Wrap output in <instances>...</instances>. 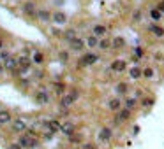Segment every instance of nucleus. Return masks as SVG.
I'll return each mask as SVG.
<instances>
[{
    "mask_svg": "<svg viewBox=\"0 0 164 149\" xmlns=\"http://www.w3.org/2000/svg\"><path fill=\"white\" fill-rule=\"evenodd\" d=\"M108 107L111 109V111H115V112H118L122 109V102L118 100V98H111V100L108 102Z\"/></svg>",
    "mask_w": 164,
    "mask_h": 149,
    "instance_id": "obj_16",
    "label": "nucleus"
},
{
    "mask_svg": "<svg viewBox=\"0 0 164 149\" xmlns=\"http://www.w3.org/2000/svg\"><path fill=\"white\" fill-rule=\"evenodd\" d=\"M4 70H6V69H4V63H0V74H2Z\"/></svg>",
    "mask_w": 164,
    "mask_h": 149,
    "instance_id": "obj_40",
    "label": "nucleus"
},
{
    "mask_svg": "<svg viewBox=\"0 0 164 149\" xmlns=\"http://www.w3.org/2000/svg\"><path fill=\"white\" fill-rule=\"evenodd\" d=\"M60 132L64 133V135H72L74 133V123H71V121H66V123H62V126H60Z\"/></svg>",
    "mask_w": 164,
    "mask_h": 149,
    "instance_id": "obj_9",
    "label": "nucleus"
},
{
    "mask_svg": "<svg viewBox=\"0 0 164 149\" xmlns=\"http://www.w3.org/2000/svg\"><path fill=\"white\" fill-rule=\"evenodd\" d=\"M51 18H53V21L57 23V25H64V23H67V14L62 12V11H57Z\"/></svg>",
    "mask_w": 164,
    "mask_h": 149,
    "instance_id": "obj_11",
    "label": "nucleus"
},
{
    "mask_svg": "<svg viewBox=\"0 0 164 149\" xmlns=\"http://www.w3.org/2000/svg\"><path fill=\"white\" fill-rule=\"evenodd\" d=\"M53 88H55V93H57V95H62V93H64V90H66L62 83H55Z\"/></svg>",
    "mask_w": 164,
    "mask_h": 149,
    "instance_id": "obj_27",
    "label": "nucleus"
},
{
    "mask_svg": "<svg viewBox=\"0 0 164 149\" xmlns=\"http://www.w3.org/2000/svg\"><path fill=\"white\" fill-rule=\"evenodd\" d=\"M37 16L41 18L43 21H49V18H51V16H49V12H48V11H39V12H37Z\"/></svg>",
    "mask_w": 164,
    "mask_h": 149,
    "instance_id": "obj_29",
    "label": "nucleus"
},
{
    "mask_svg": "<svg viewBox=\"0 0 164 149\" xmlns=\"http://www.w3.org/2000/svg\"><path fill=\"white\" fill-rule=\"evenodd\" d=\"M69 140H71L72 144H80L81 142V135H80V133H72V135H69Z\"/></svg>",
    "mask_w": 164,
    "mask_h": 149,
    "instance_id": "obj_28",
    "label": "nucleus"
},
{
    "mask_svg": "<svg viewBox=\"0 0 164 149\" xmlns=\"http://www.w3.org/2000/svg\"><path fill=\"white\" fill-rule=\"evenodd\" d=\"M99 62V56L93 53H87L83 58H80V67H90V65L97 63Z\"/></svg>",
    "mask_w": 164,
    "mask_h": 149,
    "instance_id": "obj_3",
    "label": "nucleus"
},
{
    "mask_svg": "<svg viewBox=\"0 0 164 149\" xmlns=\"http://www.w3.org/2000/svg\"><path fill=\"white\" fill-rule=\"evenodd\" d=\"M23 12L28 14V16H34V14H35V6H34L32 2H27V4L23 6Z\"/></svg>",
    "mask_w": 164,
    "mask_h": 149,
    "instance_id": "obj_18",
    "label": "nucleus"
},
{
    "mask_svg": "<svg viewBox=\"0 0 164 149\" xmlns=\"http://www.w3.org/2000/svg\"><path fill=\"white\" fill-rule=\"evenodd\" d=\"M34 62H35L37 65H41L44 62V56H43V53H41V51H35V54H34Z\"/></svg>",
    "mask_w": 164,
    "mask_h": 149,
    "instance_id": "obj_25",
    "label": "nucleus"
},
{
    "mask_svg": "<svg viewBox=\"0 0 164 149\" xmlns=\"http://www.w3.org/2000/svg\"><path fill=\"white\" fill-rule=\"evenodd\" d=\"M113 137V130H111V128H101V130H99V133H97V138L99 140H101V142H108L109 138Z\"/></svg>",
    "mask_w": 164,
    "mask_h": 149,
    "instance_id": "obj_7",
    "label": "nucleus"
},
{
    "mask_svg": "<svg viewBox=\"0 0 164 149\" xmlns=\"http://www.w3.org/2000/svg\"><path fill=\"white\" fill-rule=\"evenodd\" d=\"M141 75H143V77H147V79H152V77H153V70L148 67V69H145L141 72Z\"/></svg>",
    "mask_w": 164,
    "mask_h": 149,
    "instance_id": "obj_30",
    "label": "nucleus"
},
{
    "mask_svg": "<svg viewBox=\"0 0 164 149\" xmlns=\"http://www.w3.org/2000/svg\"><path fill=\"white\" fill-rule=\"evenodd\" d=\"M131 117V111L129 109H120L118 111V116H116V123H124Z\"/></svg>",
    "mask_w": 164,
    "mask_h": 149,
    "instance_id": "obj_12",
    "label": "nucleus"
},
{
    "mask_svg": "<svg viewBox=\"0 0 164 149\" xmlns=\"http://www.w3.org/2000/svg\"><path fill=\"white\" fill-rule=\"evenodd\" d=\"M18 65H20L21 69H30V65H32V60L28 58L27 54H23V56H20V58H18Z\"/></svg>",
    "mask_w": 164,
    "mask_h": 149,
    "instance_id": "obj_14",
    "label": "nucleus"
},
{
    "mask_svg": "<svg viewBox=\"0 0 164 149\" xmlns=\"http://www.w3.org/2000/svg\"><path fill=\"white\" fill-rule=\"evenodd\" d=\"M139 16H141V12H139V11L134 12V21H138V19H139Z\"/></svg>",
    "mask_w": 164,
    "mask_h": 149,
    "instance_id": "obj_38",
    "label": "nucleus"
},
{
    "mask_svg": "<svg viewBox=\"0 0 164 149\" xmlns=\"http://www.w3.org/2000/svg\"><path fill=\"white\" fill-rule=\"evenodd\" d=\"M11 121H12L11 112L6 111V109H2L0 111V125H7V123H11Z\"/></svg>",
    "mask_w": 164,
    "mask_h": 149,
    "instance_id": "obj_13",
    "label": "nucleus"
},
{
    "mask_svg": "<svg viewBox=\"0 0 164 149\" xmlns=\"http://www.w3.org/2000/svg\"><path fill=\"white\" fill-rule=\"evenodd\" d=\"M129 75H131V79H139L141 77V69L139 67H132L129 70Z\"/></svg>",
    "mask_w": 164,
    "mask_h": 149,
    "instance_id": "obj_21",
    "label": "nucleus"
},
{
    "mask_svg": "<svg viewBox=\"0 0 164 149\" xmlns=\"http://www.w3.org/2000/svg\"><path fill=\"white\" fill-rule=\"evenodd\" d=\"M97 46H99V49L106 51V49H109V48H111V40H108V39H101Z\"/></svg>",
    "mask_w": 164,
    "mask_h": 149,
    "instance_id": "obj_22",
    "label": "nucleus"
},
{
    "mask_svg": "<svg viewBox=\"0 0 164 149\" xmlns=\"http://www.w3.org/2000/svg\"><path fill=\"white\" fill-rule=\"evenodd\" d=\"M7 149H23V147H21V146H20V144L16 142V144H11V146H9Z\"/></svg>",
    "mask_w": 164,
    "mask_h": 149,
    "instance_id": "obj_36",
    "label": "nucleus"
},
{
    "mask_svg": "<svg viewBox=\"0 0 164 149\" xmlns=\"http://www.w3.org/2000/svg\"><path fill=\"white\" fill-rule=\"evenodd\" d=\"M76 37V32H74V30H67L66 32V39L67 40H71V39H74Z\"/></svg>",
    "mask_w": 164,
    "mask_h": 149,
    "instance_id": "obj_32",
    "label": "nucleus"
},
{
    "mask_svg": "<svg viewBox=\"0 0 164 149\" xmlns=\"http://www.w3.org/2000/svg\"><path fill=\"white\" fill-rule=\"evenodd\" d=\"M115 90H116V93H118V95H127V91H129V86H127V83H118Z\"/></svg>",
    "mask_w": 164,
    "mask_h": 149,
    "instance_id": "obj_19",
    "label": "nucleus"
},
{
    "mask_svg": "<svg viewBox=\"0 0 164 149\" xmlns=\"http://www.w3.org/2000/svg\"><path fill=\"white\" fill-rule=\"evenodd\" d=\"M9 56H11V54H9V51H0V63H2V62H6Z\"/></svg>",
    "mask_w": 164,
    "mask_h": 149,
    "instance_id": "obj_31",
    "label": "nucleus"
},
{
    "mask_svg": "<svg viewBox=\"0 0 164 149\" xmlns=\"http://www.w3.org/2000/svg\"><path fill=\"white\" fill-rule=\"evenodd\" d=\"M18 144H20L23 149H35V147H39V138L32 137V135H28V133H25V135L20 137Z\"/></svg>",
    "mask_w": 164,
    "mask_h": 149,
    "instance_id": "obj_1",
    "label": "nucleus"
},
{
    "mask_svg": "<svg viewBox=\"0 0 164 149\" xmlns=\"http://www.w3.org/2000/svg\"><path fill=\"white\" fill-rule=\"evenodd\" d=\"M69 46H71L72 51H83V49H85V40L80 39V37H74V39L69 40Z\"/></svg>",
    "mask_w": 164,
    "mask_h": 149,
    "instance_id": "obj_8",
    "label": "nucleus"
},
{
    "mask_svg": "<svg viewBox=\"0 0 164 149\" xmlns=\"http://www.w3.org/2000/svg\"><path fill=\"white\" fill-rule=\"evenodd\" d=\"M125 46V39L124 37H113V40H111V48L113 49H122Z\"/></svg>",
    "mask_w": 164,
    "mask_h": 149,
    "instance_id": "obj_15",
    "label": "nucleus"
},
{
    "mask_svg": "<svg viewBox=\"0 0 164 149\" xmlns=\"http://www.w3.org/2000/svg\"><path fill=\"white\" fill-rule=\"evenodd\" d=\"M2 46H4V42H2V39H0V49H2Z\"/></svg>",
    "mask_w": 164,
    "mask_h": 149,
    "instance_id": "obj_41",
    "label": "nucleus"
},
{
    "mask_svg": "<svg viewBox=\"0 0 164 149\" xmlns=\"http://www.w3.org/2000/svg\"><path fill=\"white\" fill-rule=\"evenodd\" d=\"M150 32H152L155 37H159V39L164 37V28L159 27V25H152V27H150Z\"/></svg>",
    "mask_w": 164,
    "mask_h": 149,
    "instance_id": "obj_17",
    "label": "nucleus"
},
{
    "mask_svg": "<svg viewBox=\"0 0 164 149\" xmlns=\"http://www.w3.org/2000/svg\"><path fill=\"white\" fill-rule=\"evenodd\" d=\"M97 44H99V37H95V35H90V37L87 39L88 48H97Z\"/></svg>",
    "mask_w": 164,
    "mask_h": 149,
    "instance_id": "obj_23",
    "label": "nucleus"
},
{
    "mask_svg": "<svg viewBox=\"0 0 164 149\" xmlns=\"http://www.w3.org/2000/svg\"><path fill=\"white\" fill-rule=\"evenodd\" d=\"M134 107H136V98H127V100H125V109L132 111Z\"/></svg>",
    "mask_w": 164,
    "mask_h": 149,
    "instance_id": "obj_26",
    "label": "nucleus"
},
{
    "mask_svg": "<svg viewBox=\"0 0 164 149\" xmlns=\"http://www.w3.org/2000/svg\"><path fill=\"white\" fill-rule=\"evenodd\" d=\"M152 104H153V100H152V98H147V100H143V105H145V107H150Z\"/></svg>",
    "mask_w": 164,
    "mask_h": 149,
    "instance_id": "obj_33",
    "label": "nucleus"
},
{
    "mask_svg": "<svg viewBox=\"0 0 164 149\" xmlns=\"http://www.w3.org/2000/svg\"><path fill=\"white\" fill-rule=\"evenodd\" d=\"M134 51H136V56H143V54H145V51H143L141 48H136Z\"/></svg>",
    "mask_w": 164,
    "mask_h": 149,
    "instance_id": "obj_35",
    "label": "nucleus"
},
{
    "mask_svg": "<svg viewBox=\"0 0 164 149\" xmlns=\"http://www.w3.org/2000/svg\"><path fill=\"white\" fill-rule=\"evenodd\" d=\"M11 123H12V132H16V133L27 132L28 125H27V121H25V119H21V117H16V119H14V121H11Z\"/></svg>",
    "mask_w": 164,
    "mask_h": 149,
    "instance_id": "obj_4",
    "label": "nucleus"
},
{
    "mask_svg": "<svg viewBox=\"0 0 164 149\" xmlns=\"http://www.w3.org/2000/svg\"><path fill=\"white\" fill-rule=\"evenodd\" d=\"M78 96H80V91L78 90H72L69 95H66V96H62V100H60V105L64 107V109H67V107H71L74 102L78 100Z\"/></svg>",
    "mask_w": 164,
    "mask_h": 149,
    "instance_id": "obj_2",
    "label": "nucleus"
},
{
    "mask_svg": "<svg viewBox=\"0 0 164 149\" xmlns=\"http://www.w3.org/2000/svg\"><path fill=\"white\" fill-rule=\"evenodd\" d=\"M60 58L62 60H67V53H64V51H62V53H60Z\"/></svg>",
    "mask_w": 164,
    "mask_h": 149,
    "instance_id": "obj_39",
    "label": "nucleus"
},
{
    "mask_svg": "<svg viewBox=\"0 0 164 149\" xmlns=\"http://www.w3.org/2000/svg\"><path fill=\"white\" fill-rule=\"evenodd\" d=\"M125 69H127V62H124V60H115L111 63V70H115V72H124Z\"/></svg>",
    "mask_w": 164,
    "mask_h": 149,
    "instance_id": "obj_10",
    "label": "nucleus"
},
{
    "mask_svg": "<svg viewBox=\"0 0 164 149\" xmlns=\"http://www.w3.org/2000/svg\"><path fill=\"white\" fill-rule=\"evenodd\" d=\"M157 9H159V11H161V12H164V0H162V2H159Z\"/></svg>",
    "mask_w": 164,
    "mask_h": 149,
    "instance_id": "obj_37",
    "label": "nucleus"
},
{
    "mask_svg": "<svg viewBox=\"0 0 164 149\" xmlns=\"http://www.w3.org/2000/svg\"><path fill=\"white\" fill-rule=\"evenodd\" d=\"M34 98H35V104H39V105H46V104L49 102V95H48V91L44 90V88L35 91V96H34Z\"/></svg>",
    "mask_w": 164,
    "mask_h": 149,
    "instance_id": "obj_5",
    "label": "nucleus"
},
{
    "mask_svg": "<svg viewBox=\"0 0 164 149\" xmlns=\"http://www.w3.org/2000/svg\"><path fill=\"white\" fill-rule=\"evenodd\" d=\"M4 63V69L6 70H9V72H16L18 70V58H14V56H9V58L6 60V62H2Z\"/></svg>",
    "mask_w": 164,
    "mask_h": 149,
    "instance_id": "obj_6",
    "label": "nucleus"
},
{
    "mask_svg": "<svg viewBox=\"0 0 164 149\" xmlns=\"http://www.w3.org/2000/svg\"><path fill=\"white\" fill-rule=\"evenodd\" d=\"M81 149H95V146H93V144H83Z\"/></svg>",
    "mask_w": 164,
    "mask_h": 149,
    "instance_id": "obj_34",
    "label": "nucleus"
},
{
    "mask_svg": "<svg viewBox=\"0 0 164 149\" xmlns=\"http://www.w3.org/2000/svg\"><path fill=\"white\" fill-rule=\"evenodd\" d=\"M104 33H106V27H102V25H95L93 27V35L95 37H104Z\"/></svg>",
    "mask_w": 164,
    "mask_h": 149,
    "instance_id": "obj_20",
    "label": "nucleus"
},
{
    "mask_svg": "<svg viewBox=\"0 0 164 149\" xmlns=\"http://www.w3.org/2000/svg\"><path fill=\"white\" fill-rule=\"evenodd\" d=\"M161 14H162V12L159 11L157 7H153L152 11H150V16H152V19H155V21H159V19H161Z\"/></svg>",
    "mask_w": 164,
    "mask_h": 149,
    "instance_id": "obj_24",
    "label": "nucleus"
}]
</instances>
